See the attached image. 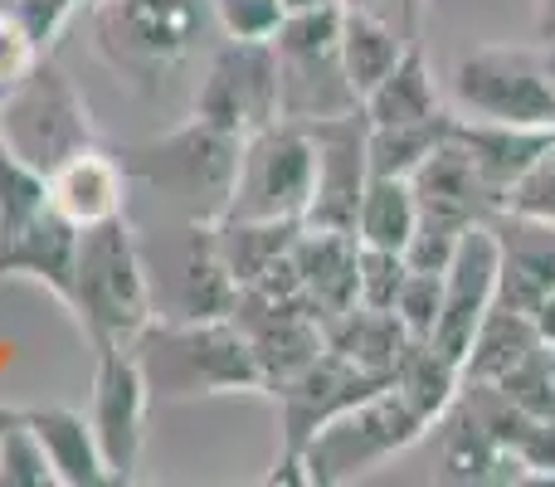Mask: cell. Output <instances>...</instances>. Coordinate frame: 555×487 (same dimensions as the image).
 Listing matches in <instances>:
<instances>
[{
    "label": "cell",
    "mask_w": 555,
    "mask_h": 487,
    "mask_svg": "<svg viewBox=\"0 0 555 487\" xmlns=\"http://www.w3.org/2000/svg\"><path fill=\"white\" fill-rule=\"evenodd\" d=\"M240 146H244V137L224 132V127L191 113L171 132L122 146L117 162H122L127 181L152 195L166 220L220 225L234 201Z\"/></svg>",
    "instance_id": "1"
},
{
    "label": "cell",
    "mask_w": 555,
    "mask_h": 487,
    "mask_svg": "<svg viewBox=\"0 0 555 487\" xmlns=\"http://www.w3.org/2000/svg\"><path fill=\"white\" fill-rule=\"evenodd\" d=\"M64 307L78 317L93 351L132 346L137 332L156 317L146 268H142V244H137V225L127 215H113V220H98L78 230L74 278H68Z\"/></svg>",
    "instance_id": "2"
},
{
    "label": "cell",
    "mask_w": 555,
    "mask_h": 487,
    "mask_svg": "<svg viewBox=\"0 0 555 487\" xmlns=\"http://www.w3.org/2000/svg\"><path fill=\"white\" fill-rule=\"evenodd\" d=\"M132 356L146 375L152 400L263 395V371L230 317H210V322H162V317H152L137 332Z\"/></svg>",
    "instance_id": "3"
},
{
    "label": "cell",
    "mask_w": 555,
    "mask_h": 487,
    "mask_svg": "<svg viewBox=\"0 0 555 487\" xmlns=\"http://www.w3.org/2000/svg\"><path fill=\"white\" fill-rule=\"evenodd\" d=\"M103 64L137 93H156L210 39V0H88Z\"/></svg>",
    "instance_id": "4"
},
{
    "label": "cell",
    "mask_w": 555,
    "mask_h": 487,
    "mask_svg": "<svg viewBox=\"0 0 555 487\" xmlns=\"http://www.w3.org/2000/svg\"><path fill=\"white\" fill-rule=\"evenodd\" d=\"M137 244L152 287V312L162 322H210L234 312L240 283L220 258L215 225L166 220L162 230H137Z\"/></svg>",
    "instance_id": "5"
},
{
    "label": "cell",
    "mask_w": 555,
    "mask_h": 487,
    "mask_svg": "<svg viewBox=\"0 0 555 487\" xmlns=\"http://www.w3.org/2000/svg\"><path fill=\"white\" fill-rule=\"evenodd\" d=\"M269 44L278 59V113L287 123H326L361 107L341 64V5L293 10Z\"/></svg>",
    "instance_id": "6"
},
{
    "label": "cell",
    "mask_w": 555,
    "mask_h": 487,
    "mask_svg": "<svg viewBox=\"0 0 555 487\" xmlns=\"http://www.w3.org/2000/svg\"><path fill=\"white\" fill-rule=\"evenodd\" d=\"M0 137H5V146L20 162H29L44 176L54 166H64L74 152L98 142L93 113H88L78 84L54 64V54H44L20 84L5 88V98H0Z\"/></svg>",
    "instance_id": "7"
},
{
    "label": "cell",
    "mask_w": 555,
    "mask_h": 487,
    "mask_svg": "<svg viewBox=\"0 0 555 487\" xmlns=\"http://www.w3.org/2000/svg\"><path fill=\"white\" fill-rule=\"evenodd\" d=\"M434 424L404 400L395 385H380L375 395H365L361 405H351L346 414H336L326 430H317L302 449L307 487H336L351 483L361 473L380 469L385 459L414 449Z\"/></svg>",
    "instance_id": "8"
},
{
    "label": "cell",
    "mask_w": 555,
    "mask_h": 487,
    "mask_svg": "<svg viewBox=\"0 0 555 487\" xmlns=\"http://www.w3.org/2000/svg\"><path fill=\"white\" fill-rule=\"evenodd\" d=\"M453 113L473 123L555 127V88L541 44H478L453 64Z\"/></svg>",
    "instance_id": "9"
},
{
    "label": "cell",
    "mask_w": 555,
    "mask_h": 487,
    "mask_svg": "<svg viewBox=\"0 0 555 487\" xmlns=\"http://www.w3.org/2000/svg\"><path fill=\"white\" fill-rule=\"evenodd\" d=\"M317 152L302 123L259 127L240 146V176H234V201L224 220H302L312 201Z\"/></svg>",
    "instance_id": "10"
},
{
    "label": "cell",
    "mask_w": 555,
    "mask_h": 487,
    "mask_svg": "<svg viewBox=\"0 0 555 487\" xmlns=\"http://www.w3.org/2000/svg\"><path fill=\"white\" fill-rule=\"evenodd\" d=\"M195 117L224 127L234 137H249L278 123V59L269 39H220L195 88Z\"/></svg>",
    "instance_id": "11"
},
{
    "label": "cell",
    "mask_w": 555,
    "mask_h": 487,
    "mask_svg": "<svg viewBox=\"0 0 555 487\" xmlns=\"http://www.w3.org/2000/svg\"><path fill=\"white\" fill-rule=\"evenodd\" d=\"M230 322L244 332L254 361H259L263 395H269L278 381H287L293 371H302L307 361H317V356L326 351L322 317L307 307L302 293L283 297V293H263V287H240Z\"/></svg>",
    "instance_id": "12"
},
{
    "label": "cell",
    "mask_w": 555,
    "mask_h": 487,
    "mask_svg": "<svg viewBox=\"0 0 555 487\" xmlns=\"http://www.w3.org/2000/svg\"><path fill=\"white\" fill-rule=\"evenodd\" d=\"M380 385H390V381L361 371V366H351L336 351H322L317 361H307L302 371H293L287 381H278L269 390L278 405V444H283L278 453H302L317 430H326L336 414L361 405Z\"/></svg>",
    "instance_id": "13"
},
{
    "label": "cell",
    "mask_w": 555,
    "mask_h": 487,
    "mask_svg": "<svg viewBox=\"0 0 555 487\" xmlns=\"http://www.w3.org/2000/svg\"><path fill=\"white\" fill-rule=\"evenodd\" d=\"M98 356L93 371V405H88V424L93 439L103 449V463L113 473V483H132L137 463H142V439H146V375L137 366L132 346H107Z\"/></svg>",
    "instance_id": "14"
},
{
    "label": "cell",
    "mask_w": 555,
    "mask_h": 487,
    "mask_svg": "<svg viewBox=\"0 0 555 487\" xmlns=\"http://www.w3.org/2000/svg\"><path fill=\"white\" fill-rule=\"evenodd\" d=\"M317 152L312 176V201H307L302 225L307 230H341L356 234V210H361L365 181H371V162H365V113L326 117V123H302Z\"/></svg>",
    "instance_id": "15"
},
{
    "label": "cell",
    "mask_w": 555,
    "mask_h": 487,
    "mask_svg": "<svg viewBox=\"0 0 555 487\" xmlns=\"http://www.w3.org/2000/svg\"><path fill=\"white\" fill-rule=\"evenodd\" d=\"M498 268H502V244H498L492 220L468 225L459 248H453L449 268H443V307H439V326L429 336L453 361H463L478 322L498 303Z\"/></svg>",
    "instance_id": "16"
},
{
    "label": "cell",
    "mask_w": 555,
    "mask_h": 487,
    "mask_svg": "<svg viewBox=\"0 0 555 487\" xmlns=\"http://www.w3.org/2000/svg\"><path fill=\"white\" fill-rule=\"evenodd\" d=\"M439 439V483H468V487H502V483H531L527 463L478 420L463 400L434 420Z\"/></svg>",
    "instance_id": "17"
},
{
    "label": "cell",
    "mask_w": 555,
    "mask_h": 487,
    "mask_svg": "<svg viewBox=\"0 0 555 487\" xmlns=\"http://www.w3.org/2000/svg\"><path fill=\"white\" fill-rule=\"evenodd\" d=\"M410 185H414V201H420L424 220H443V225L468 230V225H482L498 215V195L482 185L478 166L453 142V132H449V142L410 176Z\"/></svg>",
    "instance_id": "18"
},
{
    "label": "cell",
    "mask_w": 555,
    "mask_h": 487,
    "mask_svg": "<svg viewBox=\"0 0 555 487\" xmlns=\"http://www.w3.org/2000/svg\"><path fill=\"white\" fill-rule=\"evenodd\" d=\"M127 191H132V181H127L117 152H107L98 142L49 171V205L64 220H74L78 230L98 220H113V215H127Z\"/></svg>",
    "instance_id": "19"
},
{
    "label": "cell",
    "mask_w": 555,
    "mask_h": 487,
    "mask_svg": "<svg viewBox=\"0 0 555 487\" xmlns=\"http://www.w3.org/2000/svg\"><path fill=\"white\" fill-rule=\"evenodd\" d=\"M293 268L297 283H302V297L322 326L332 317H341L346 307H356V273H361V240L341 230H307L297 234L293 244Z\"/></svg>",
    "instance_id": "20"
},
{
    "label": "cell",
    "mask_w": 555,
    "mask_h": 487,
    "mask_svg": "<svg viewBox=\"0 0 555 487\" xmlns=\"http://www.w3.org/2000/svg\"><path fill=\"white\" fill-rule=\"evenodd\" d=\"M492 230L502 244L498 268V303L531 312L555 293V230L551 225L512 220V215H492Z\"/></svg>",
    "instance_id": "21"
},
{
    "label": "cell",
    "mask_w": 555,
    "mask_h": 487,
    "mask_svg": "<svg viewBox=\"0 0 555 487\" xmlns=\"http://www.w3.org/2000/svg\"><path fill=\"white\" fill-rule=\"evenodd\" d=\"M453 142L468 152V162L478 166L482 185L498 195V210H502V195L512 191V181H517V176L555 142V127L473 123V117H453Z\"/></svg>",
    "instance_id": "22"
},
{
    "label": "cell",
    "mask_w": 555,
    "mask_h": 487,
    "mask_svg": "<svg viewBox=\"0 0 555 487\" xmlns=\"http://www.w3.org/2000/svg\"><path fill=\"white\" fill-rule=\"evenodd\" d=\"M74 254H78V225L64 220L54 205H44L15 240L0 244V278H29V283L49 287L64 303L68 278H74Z\"/></svg>",
    "instance_id": "23"
},
{
    "label": "cell",
    "mask_w": 555,
    "mask_h": 487,
    "mask_svg": "<svg viewBox=\"0 0 555 487\" xmlns=\"http://www.w3.org/2000/svg\"><path fill=\"white\" fill-rule=\"evenodd\" d=\"M20 420L35 430V439H39V449H44L59 487L113 483V473H107V463H103V449H98V439H93V424H88L78 410L44 405V410H20Z\"/></svg>",
    "instance_id": "24"
},
{
    "label": "cell",
    "mask_w": 555,
    "mask_h": 487,
    "mask_svg": "<svg viewBox=\"0 0 555 487\" xmlns=\"http://www.w3.org/2000/svg\"><path fill=\"white\" fill-rule=\"evenodd\" d=\"M541 346L546 342H541V332H537V317L492 303L488 317L478 322V332H473L468 351H463L459 375L463 381H478V385H498L502 375H512L531 351H541Z\"/></svg>",
    "instance_id": "25"
},
{
    "label": "cell",
    "mask_w": 555,
    "mask_h": 487,
    "mask_svg": "<svg viewBox=\"0 0 555 487\" xmlns=\"http://www.w3.org/2000/svg\"><path fill=\"white\" fill-rule=\"evenodd\" d=\"M326 332V351L346 356L351 366H361V371L380 375V381H390L395 366H400V356L410 351L414 336L404 332V322L395 312H380V307H346L341 317H332V322L322 326Z\"/></svg>",
    "instance_id": "26"
},
{
    "label": "cell",
    "mask_w": 555,
    "mask_h": 487,
    "mask_svg": "<svg viewBox=\"0 0 555 487\" xmlns=\"http://www.w3.org/2000/svg\"><path fill=\"white\" fill-rule=\"evenodd\" d=\"M361 113L371 127H390V123H424V117L443 113L439 84H434V68L424 59L420 39L400 54V64L361 98Z\"/></svg>",
    "instance_id": "27"
},
{
    "label": "cell",
    "mask_w": 555,
    "mask_h": 487,
    "mask_svg": "<svg viewBox=\"0 0 555 487\" xmlns=\"http://www.w3.org/2000/svg\"><path fill=\"white\" fill-rule=\"evenodd\" d=\"M297 234H302V220H220L215 225L220 258L240 287L259 283L278 258L293 254Z\"/></svg>",
    "instance_id": "28"
},
{
    "label": "cell",
    "mask_w": 555,
    "mask_h": 487,
    "mask_svg": "<svg viewBox=\"0 0 555 487\" xmlns=\"http://www.w3.org/2000/svg\"><path fill=\"white\" fill-rule=\"evenodd\" d=\"M453 107L424 117V123H390V127H365V162L371 176H404L410 181L453 132Z\"/></svg>",
    "instance_id": "29"
},
{
    "label": "cell",
    "mask_w": 555,
    "mask_h": 487,
    "mask_svg": "<svg viewBox=\"0 0 555 487\" xmlns=\"http://www.w3.org/2000/svg\"><path fill=\"white\" fill-rule=\"evenodd\" d=\"M414 225H420V201H414V185L404 176H371L361 195V210H356V240L371 248H395L404 254Z\"/></svg>",
    "instance_id": "30"
},
{
    "label": "cell",
    "mask_w": 555,
    "mask_h": 487,
    "mask_svg": "<svg viewBox=\"0 0 555 487\" xmlns=\"http://www.w3.org/2000/svg\"><path fill=\"white\" fill-rule=\"evenodd\" d=\"M410 44L414 39H404L400 29H390L385 20H371V15H361V10L341 5V64H346V78H351V88L361 98L400 64V54Z\"/></svg>",
    "instance_id": "31"
},
{
    "label": "cell",
    "mask_w": 555,
    "mask_h": 487,
    "mask_svg": "<svg viewBox=\"0 0 555 487\" xmlns=\"http://www.w3.org/2000/svg\"><path fill=\"white\" fill-rule=\"evenodd\" d=\"M390 385L424 414V420L434 424L453 400H459L463 375H459V361H453V356H443L434 342H410V351H404L400 366H395Z\"/></svg>",
    "instance_id": "32"
},
{
    "label": "cell",
    "mask_w": 555,
    "mask_h": 487,
    "mask_svg": "<svg viewBox=\"0 0 555 487\" xmlns=\"http://www.w3.org/2000/svg\"><path fill=\"white\" fill-rule=\"evenodd\" d=\"M49 205V176L35 171L29 162H20L0 137V244L15 240L29 220Z\"/></svg>",
    "instance_id": "33"
},
{
    "label": "cell",
    "mask_w": 555,
    "mask_h": 487,
    "mask_svg": "<svg viewBox=\"0 0 555 487\" xmlns=\"http://www.w3.org/2000/svg\"><path fill=\"white\" fill-rule=\"evenodd\" d=\"M498 215L531 220V225H551V230H555V142L517 176V181H512V191L502 195V210Z\"/></svg>",
    "instance_id": "34"
},
{
    "label": "cell",
    "mask_w": 555,
    "mask_h": 487,
    "mask_svg": "<svg viewBox=\"0 0 555 487\" xmlns=\"http://www.w3.org/2000/svg\"><path fill=\"white\" fill-rule=\"evenodd\" d=\"M0 483L5 487H54V469H49L35 430L20 420V410L10 424H0Z\"/></svg>",
    "instance_id": "35"
},
{
    "label": "cell",
    "mask_w": 555,
    "mask_h": 487,
    "mask_svg": "<svg viewBox=\"0 0 555 487\" xmlns=\"http://www.w3.org/2000/svg\"><path fill=\"white\" fill-rule=\"evenodd\" d=\"M498 390L507 395L517 410L537 414V420H555V351H551V346L531 351L517 371L502 375Z\"/></svg>",
    "instance_id": "36"
},
{
    "label": "cell",
    "mask_w": 555,
    "mask_h": 487,
    "mask_svg": "<svg viewBox=\"0 0 555 487\" xmlns=\"http://www.w3.org/2000/svg\"><path fill=\"white\" fill-rule=\"evenodd\" d=\"M404 278H410V258H404V254L361 244V273H356V303H361V307L395 312V297H400Z\"/></svg>",
    "instance_id": "37"
},
{
    "label": "cell",
    "mask_w": 555,
    "mask_h": 487,
    "mask_svg": "<svg viewBox=\"0 0 555 487\" xmlns=\"http://www.w3.org/2000/svg\"><path fill=\"white\" fill-rule=\"evenodd\" d=\"M439 307H443V273H429V268H410L400 297H395V317L404 322V332L414 342H429L434 326H439Z\"/></svg>",
    "instance_id": "38"
},
{
    "label": "cell",
    "mask_w": 555,
    "mask_h": 487,
    "mask_svg": "<svg viewBox=\"0 0 555 487\" xmlns=\"http://www.w3.org/2000/svg\"><path fill=\"white\" fill-rule=\"evenodd\" d=\"M224 39H273L287 20L283 0H210Z\"/></svg>",
    "instance_id": "39"
},
{
    "label": "cell",
    "mask_w": 555,
    "mask_h": 487,
    "mask_svg": "<svg viewBox=\"0 0 555 487\" xmlns=\"http://www.w3.org/2000/svg\"><path fill=\"white\" fill-rule=\"evenodd\" d=\"M88 0H0V10L5 15H15L20 25L35 35V44L44 49V54H54V39L68 29V20L83 10Z\"/></svg>",
    "instance_id": "40"
},
{
    "label": "cell",
    "mask_w": 555,
    "mask_h": 487,
    "mask_svg": "<svg viewBox=\"0 0 555 487\" xmlns=\"http://www.w3.org/2000/svg\"><path fill=\"white\" fill-rule=\"evenodd\" d=\"M39 59H44V49L35 44V35H29L15 15H5V10H0V88L20 84V78H25Z\"/></svg>",
    "instance_id": "41"
},
{
    "label": "cell",
    "mask_w": 555,
    "mask_h": 487,
    "mask_svg": "<svg viewBox=\"0 0 555 487\" xmlns=\"http://www.w3.org/2000/svg\"><path fill=\"white\" fill-rule=\"evenodd\" d=\"M346 10H361L371 20H385L390 29H400L404 39H420V25H424V10L429 0H341Z\"/></svg>",
    "instance_id": "42"
},
{
    "label": "cell",
    "mask_w": 555,
    "mask_h": 487,
    "mask_svg": "<svg viewBox=\"0 0 555 487\" xmlns=\"http://www.w3.org/2000/svg\"><path fill=\"white\" fill-rule=\"evenodd\" d=\"M531 44H555V0H537L531 10Z\"/></svg>",
    "instance_id": "43"
},
{
    "label": "cell",
    "mask_w": 555,
    "mask_h": 487,
    "mask_svg": "<svg viewBox=\"0 0 555 487\" xmlns=\"http://www.w3.org/2000/svg\"><path fill=\"white\" fill-rule=\"evenodd\" d=\"M537 332H541V342H546L551 351H555V293L537 307Z\"/></svg>",
    "instance_id": "44"
},
{
    "label": "cell",
    "mask_w": 555,
    "mask_h": 487,
    "mask_svg": "<svg viewBox=\"0 0 555 487\" xmlns=\"http://www.w3.org/2000/svg\"><path fill=\"white\" fill-rule=\"evenodd\" d=\"M283 5L293 15V10H322V5H341V0H283Z\"/></svg>",
    "instance_id": "45"
},
{
    "label": "cell",
    "mask_w": 555,
    "mask_h": 487,
    "mask_svg": "<svg viewBox=\"0 0 555 487\" xmlns=\"http://www.w3.org/2000/svg\"><path fill=\"white\" fill-rule=\"evenodd\" d=\"M541 64H546V78H551V88H555V44L541 49Z\"/></svg>",
    "instance_id": "46"
},
{
    "label": "cell",
    "mask_w": 555,
    "mask_h": 487,
    "mask_svg": "<svg viewBox=\"0 0 555 487\" xmlns=\"http://www.w3.org/2000/svg\"><path fill=\"white\" fill-rule=\"evenodd\" d=\"M0 98H5V88H0Z\"/></svg>",
    "instance_id": "47"
}]
</instances>
